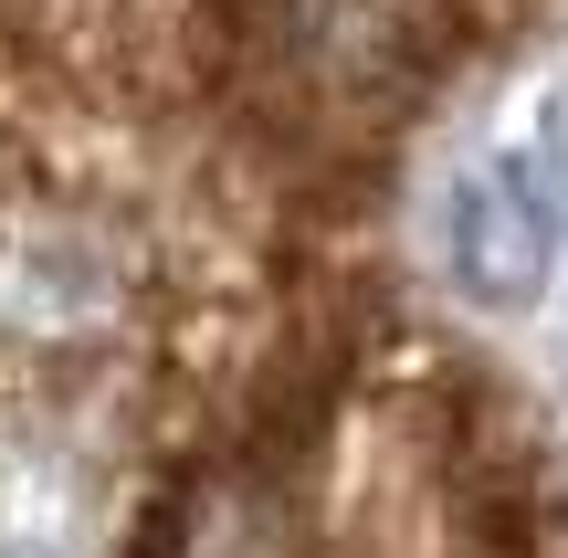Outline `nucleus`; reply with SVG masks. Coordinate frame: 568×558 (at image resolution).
Here are the masks:
<instances>
[{"label": "nucleus", "mask_w": 568, "mask_h": 558, "mask_svg": "<svg viewBox=\"0 0 568 558\" xmlns=\"http://www.w3.org/2000/svg\"><path fill=\"white\" fill-rule=\"evenodd\" d=\"M453 274H464L485 306L527 295L537 274H548V222H537L516 190H474V201H464V232H453Z\"/></svg>", "instance_id": "nucleus-1"}]
</instances>
